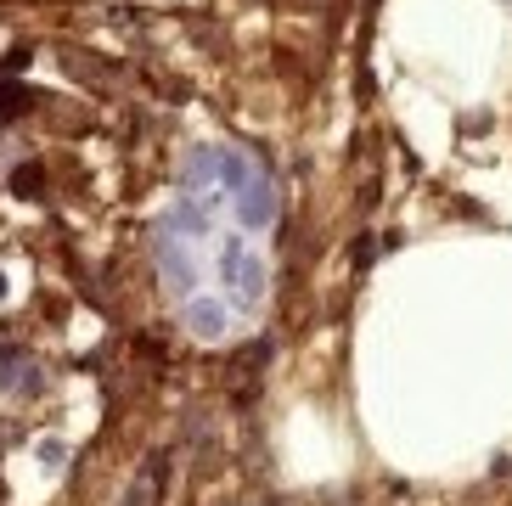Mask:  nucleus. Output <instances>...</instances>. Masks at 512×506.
I'll list each match as a JSON object with an SVG mask.
<instances>
[{"mask_svg": "<svg viewBox=\"0 0 512 506\" xmlns=\"http://www.w3.org/2000/svg\"><path fill=\"white\" fill-rule=\"evenodd\" d=\"M152 253H158V276L169 282V293H181V298H197V259L186 253L181 237H158L152 242Z\"/></svg>", "mask_w": 512, "mask_h": 506, "instance_id": "nucleus-1", "label": "nucleus"}, {"mask_svg": "<svg viewBox=\"0 0 512 506\" xmlns=\"http://www.w3.org/2000/svg\"><path fill=\"white\" fill-rule=\"evenodd\" d=\"M181 321H186V332H192V338L214 343V338H226V332H231V304L220 293H197V298H186Z\"/></svg>", "mask_w": 512, "mask_h": 506, "instance_id": "nucleus-2", "label": "nucleus"}, {"mask_svg": "<svg viewBox=\"0 0 512 506\" xmlns=\"http://www.w3.org/2000/svg\"><path fill=\"white\" fill-rule=\"evenodd\" d=\"M231 209H237L242 231H265V225H276V186L265 175H254L237 197H231Z\"/></svg>", "mask_w": 512, "mask_h": 506, "instance_id": "nucleus-3", "label": "nucleus"}, {"mask_svg": "<svg viewBox=\"0 0 512 506\" xmlns=\"http://www.w3.org/2000/svg\"><path fill=\"white\" fill-rule=\"evenodd\" d=\"M220 282L231 287V298H237L242 310H254L259 298H265V282H271V270H265V259H259L254 248L242 253V265L231 270V276H220Z\"/></svg>", "mask_w": 512, "mask_h": 506, "instance_id": "nucleus-4", "label": "nucleus"}, {"mask_svg": "<svg viewBox=\"0 0 512 506\" xmlns=\"http://www.w3.org/2000/svg\"><path fill=\"white\" fill-rule=\"evenodd\" d=\"M181 186H220V147H197L192 158L181 164Z\"/></svg>", "mask_w": 512, "mask_h": 506, "instance_id": "nucleus-5", "label": "nucleus"}, {"mask_svg": "<svg viewBox=\"0 0 512 506\" xmlns=\"http://www.w3.org/2000/svg\"><path fill=\"white\" fill-rule=\"evenodd\" d=\"M169 225H175V237H209V209H203L197 197H175Z\"/></svg>", "mask_w": 512, "mask_h": 506, "instance_id": "nucleus-6", "label": "nucleus"}, {"mask_svg": "<svg viewBox=\"0 0 512 506\" xmlns=\"http://www.w3.org/2000/svg\"><path fill=\"white\" fill-rule=\"evenodd\" d=\"M259 169L248 164V158H242V152H231V147H220V192L226 197H237L242 186H248V180H254Z\"/></svg>", "mask_w": 512, "mask_h": 506, "instance_id": "nucleus-7", "label": "nucleus"}]
</instances>
